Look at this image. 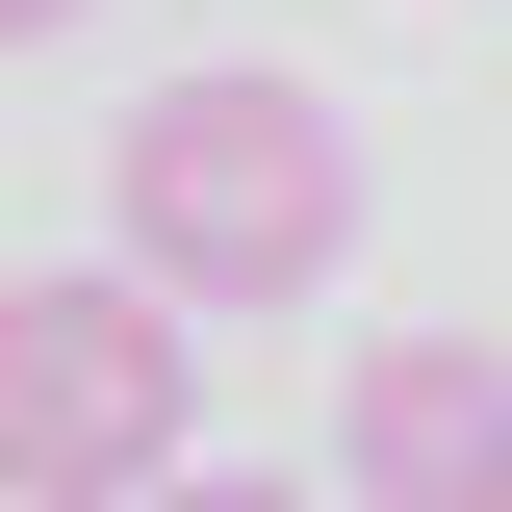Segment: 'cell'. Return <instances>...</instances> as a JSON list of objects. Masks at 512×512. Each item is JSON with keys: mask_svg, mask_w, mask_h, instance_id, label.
<instances>
[{"mask_svg": "<svg viewBox=\"0 0 512 512\" xmlns=\"http://www.w3.org/2000/svg\"><path fill=\"white\" fill-rule=\"evenodd\" d=\"M333 461H359V512H512V359L487 333H359Z\"/></svg>", "mask_w": 512, "mask_h": 512, "instance_id": "3957f363", "label": "cell"}, {"mask_svg": "<svg viewBox=\"0 0 512 512\" xmlns=\"http://www.w3.org/2000/svg\"><path fill=\"white\" fill-rule=\"evenodd\" d=\"M154 512H308V487H256V461H180V487H154Z\"/></svg>", "mask_w": 512, "mask_h": 512, "instance_id": "277c9868", "label": "cell"}, {"mask_svg": "<svg viewBox=\"0 0 512 512\" xmlns=\"http://www.w3.org/2000/svg\"><path fill=\"white\" fill-rule=\"evenodd\" d=\"M128 256L180 282V308H308L333 256H359V128L308 103V77H154L103 154Z\"/></svg>", "mask_w": 512, "mask_h": 512, "instance_id": "6da1fadb", "label": "cell"}, {"mask_svg": "<svg viewBox=\"0 0 512 512\" xmlns=\"http://www.w3.org/2000/svg\"><path fill=\"white\" fill-rule=\"evenodd\" d=\"M0 26H26V52H52V26H77V0H0Z\"/></svg>", "mask_w": 512, "mask_h": 512, "instance_id": "5b68a950", "label": "cell"}, {"mask_svg": "<svg viewBox=\"0 0 512 512\" xmlns=\"http://www.w3.org/2000/svg\"><path fill=\"white\" fill-rule=\"evenodd\" d=\"M180 487V282L52 256L0 282V512H154Z\"/></svg>", "mask_w": 512, "mask_h": 512, "instance_id": "7a4b0ae2", "label": "cell"}]
</instances>
